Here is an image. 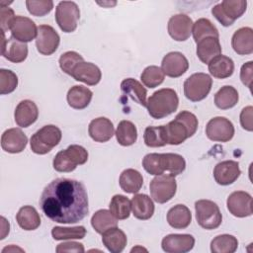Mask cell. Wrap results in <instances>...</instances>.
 Masks as SVG:
<instances>
[{
  "label": "cell",
  "mask_w": 253,
  "mask_h": 253,
  "mask_svg": "<svg viewBox=\"0 0 253 253\" xmlns=\"http://www.w3.org/2000/svg\"><path fill=\"white\" fill-rule=\"evenodd\" d=\"M246 7L245 0H224L211 8V14L223 27H228L245 13Z\"/></svg>",
  "instance_id": "obj_6"
},
{
  "label": "cell",
  "mask_w": 253,
  "mask_h": 253,
  "mask_svg": "<svg viewBox=\"0 0 253 253\" xmlns=\"http://www.w3.org/2000/svg\"><path fill=\"white\" fill-rule=\"evenodd\" d=\"M162 165L164 171H168L171 175L177 176L184 172L186 168V161L180 154L162 153Z\"/></svg>",
  "instance_id": "obj_41"
},
{
  "label": "cell",
  "mask_w": 253,
  "mask_h": 253,
  "mask_svg": "<svg viewBox=\"0 0 253 253\" xmlns=\"http://www.w3.org/2000/svg\"><path fill=\"white\" fill-rule=\"evenodd\" d=\"M177 183L175 176L171 174H161L154 177L149 184L151 198L158 204L169 202L176 194Z\"/></svg>",
  "instance_id": "obj_9"
},
{
  "label": "cell",
  "mask_w": 253,
  "mask_h": 253,
  "mask_svg": "<svg viewBox=\"0 0 253 253\" xmlns=\"http://www.w3.org/2000/svg\"><path fill=\"white\" fill-rule=\"evenodd\" d=\"M39 117V110L35 102L31 100L21 101L14 113L16 124L21 127H28L33 125Z\"/></svg>",
  "instance_id": "obj_22"
},
{
  "label": "cell",
  "mask_w": 253,
  "mask_h": 253,
  "mask_svg": "<svg viewBox=\"0 0 253 253\" xmlns=\"http://www.w3.org/2000/svg\"><path fill=\"white\" fill-rule=\"evenodd\" d=\"M88 160V151L81 145L72 144L60 150L53 158V168L57 172H71L77 165H82Z\"/></svg>",
  "instance_id": "obj_4"
},
{
  "label": "cell",
  "mask_w": 253,
  "mask_h": 253,
  "mask_svg": "<svg viewBox=\"0 0 253 253\" xmlns=\"http://www.w3.org/2000/svg\"><path fill=\"white\" fill-rule=\"evenodd\" d=\"M120 187L127 194L137 193L143 184L142 175L135 169H126L122 172L119 179Z\"/></svg>",
  "instance_id": "obj_32"
},
{
  "label": "cell",
  "mask_w": 253,
  "mask_h": 253,
  "mask_svg": "<svg viewBox=\"0 0 253 253\" xmlns=\"http://www.w3.org/2000/svg\"><path fill=\"white\" fill-rule=\"evenodd\" d=\"M252 112H253L252 106H247V107L243 108L241 113H240V124H241V126L244 129L248 130V131H252L253 130Z\"/></svg>",
  "instance_id": "obj_51"
},
{
  "label": "cell",
  "mask_w": 253,
  "mask_h": 253,
  "mask_svg": "<svg viewBox=\"0 0 253 253\" xmlns=\"http://www.w3.org/2000/svg\"><path fill=\"white\" fill-rule=\"evenodd\" d=\"M110 211L117 219H126L130 214V201L124 195H115L109 205Z\"/></svg>",
  "instance_id": "obj_40"
},
{
  "label": "cell",
  "mask_w": 253,
  "mask_h": 253,
  "mask_svg": "<svg viewBox=\"0 0 253 253\" xmlns=\"http://www.w3.org/2000/svg\"><path fill=\"white\" fill-rule=\"evenodd\" d=\"M229 212L236 217H246L252 214V197L244 191L231 193L226 201Z\"/></svg>",
  "instance_id": "obj_13"
},
{
  "label": "cell",
  "mask_w": 253,
  "mask_h": 253,
  "mask_svg": "<svg viewBox=\"0 0 253 253\" xmlns=\"http://www.w3.org/2000/svg\"><path fill=\"white\" fill-rule=\"evenodd\" d=\"M188 59L179 51H171L167 53L161 62V69L163 73L172 78L182 76L188 70Z\"/></svg>",
  "instance_id": "obj_15"
},
{
  "label": "cell",
  "mask_w": 253,
  "mask_h": 253,
  "mask_svg": "<svg viewBox=\"0 0 253 253\" xmlns=\"http://www.w3.org/2000/svg\"><path fill=\"white\" fill-rule=\"evenodd\" d=\"M132 214L135 218L146 220L154 213V204L152 200L145 194H136L130 201Z\"/></svg>",
  "instance_id": "obj_26"
},
{
  "label": "cell",
  "mask_w": 253,
  "mask_h": 253,
  "mask_svg": "<svg viewBox=\"0 0 253 253\" xmlns=\"http://www.w3.org/2000/svg\"><path fill=\"white\" fill-rule=\"evenodd\" d=\"M210 73L218 79H224L230 77L234 71V62L233 60L225 55L219 54L209 63Z\"/></svg>",
  "instance_id": "obj_31"
},
{
  "label": "cell",
  "mask_w": 253,
  "mask_h": 253,
  "mask_svg": "<svg viewBox=\"0 0 253 253\" xmlns=\"http://www.w3.org/2000/svg\"><path fill=\"white\" fill-rule=\"evenodd\" d=\"M167 221L169 225L176 229L188 227L192 221V213L185 205H176L167 212Z\"/></svg>",
  "instance_id": "obj_30"
},
{
  "label": "cell",
  "mask_w": 253,
  "mask_h": 253,
  "mask_svg": "<svg viewBox=\"0 0 253 253\" xmlns=\"http://www.w3.org/2000/svg\"><path fill=\"white\" fill-rule=\"evenodd\" d=\"M212 85L211 77L203 72L194 73L184 82V95L192 102L204 100L211 92Z\"/></svg>",
  "instance_id": "obj_7"
},
{
  "label": "cell",
  "mask_w": 253,
  "mask_h": 253,
  "mask_svg": "<svg viewBox=\"0 0 253 253\" xmlns=\"http://www.w3.org/2000/svg\"><path fill=\"white\" fill-rule=\"evenodd\" d=\"M10 31L15 40L26 43L37 38L38 27L32 19L24 16H16L11 24Z\"/></svg>",
  "instance_id": "obj_14"
},
{
  "label": "cell",
  "mask_w": 253,
  "mask_h": 253,
  "mask_svg": "<svg viewBox=\"0 0 253 253\" xmlns=\"http://www.w3.org/2000/svg\"><path fill=\"white\" fill-rule=\"evenodd\" d=\"M231 45L239 55H247L253 52V30L250 27L238 29L232 36Z\"/></svg>",
  "instance_id": "obj_24"
},
{
  "label": "cell",
  "mask_w": 253,
  "mask_h": 253,
  "mask_svg": "<svg viewBox=\"0 0 253 253\" xmlns=\"http://www.w3.org/2000/svg\"><path fill=\"white\" fill-rule=\"evenodd\" d=\"M39 205L46 217L58 223H76L89 211L85 186L68 178H56L47 184Z\"/></svg>",
  "instance_id": "obj_1"
},
{
  "label": "cell",
  "mask_w": 253,
  "mask_h": 253,
  "mask_svg": "<svg viewBox=\"0 0 253 253\" xmlns=\"http://www.w3.org/2000/svg\"><path fill=\"white\" fill-rule=\"evenodd\" d=\"M239 164L233 160H225L217 163L213 169V178L221 186L232 184L240 176Z\"/></svg>",
  "instance_id": "obj_19"
},
{
  "label": "cell",
  "mask_w": 253,
  "mask_h": 253,
  "mask_svg": "<svg viewBox=\"0 0 253 253\" xmlns=\"http://www.w3.org/2000/svg\"><path fill=\"white\" fill-rule=\"evenodd\" d=\"M144 143L148 147H162L167 144L165 126H147L143 134Z\"/></svg>",
  "instance_id": "obj_39"
},
{
  "label": "cell",
  "mask_w": 253,
  "mask_h": 253,
  "mask_svg": "<svg viewBox=\"0 0 253 253\" xmlns=\"http://www.w3.org/2000/svg\"><path fill=\"white\" fill-rule=\"evenodd\" d=\"M82 61H84V58L78 52L66 51V52L62 53L59 57V66H60V69L64 73L71 76V73H72L74 67Z\"/></svg>",
  "instance_id": "obj_44"
},
{
  "label": "cell",
  "mask_w": 253,
  "mask_h": 253,
  "mask_svg": "<svg viewBox=\"0 0 253 253\" xmlns=\"http://www.w3.org/2000/svg\"><path fill=\"white\" fill-rule=\"evenodd\" d=\"M1 220H2V232H1V239H4L5 236L9 233V228H10V224L9 222L6 220V218L4 216H1Z\"/></svg>",
  "instance_id": "obj_52"
},
{
  "label": "cell",
  "mask_w": 253,
  "mask_h": 253,
  "mask_svg": "<svg viewBox=\"0 0 253 253\" xmlns=\"http://www.w3.org/2000/svg\"><path fill=\"white\" fill-rule=\"evenodd\" d=\"M121 90L125 97L130 98L135 103L146 107L147 91L137 80L133 78L124 79L121 83Z\"/></svg>",
  "instance_id": "obj_27"
},
{
  "label": "cell",
  "mask_w": 253,
  "mask_h": 253,
  "mask_svg": "<svg viewBox=\"0 0 253 253\" xmlns=\"http://www.w3.org/2000/svg\"><path fill=\"white\" fill-rule=\"evenodd\" d=\"M71 76L76 81L83 82L90 86H95L100 82L102 73L100 68L94 63L82 61L74 67Z\"/></svg>",
  "instance_id": "obj_21"
},
{
  "label": "cell",
  "mask_w": 253,
  "mask_h": 253,
  "mask_svg": "<svg viewBox=\"0 0 253 253\" xmlns=\"http://www.w3.org/2000/svg\"><path fill=\"white\" fill-rule=\"evenodd\" d=\"M61 136V130L56 126H43L31 136V149L36 154H46L60 142Z\"/></svg>",
  "instance_id": "obj_5"
},
{
  "label": "cell",
  "mask_w": 253,
  "mask_h": 253,
  "mask_svg": "<svg viewBox=\"0 0 253 253\" xmlns=\"http://www.w3.org/2000/svg\"><path fill=\"white\" fill-rule=\"evenodd\" d=\"M1 53L11 62H23L28 56V45L25 42L15 40L13 37L6 39L5 33L2 32Z\"/></svg>",
  "instance_id": "obj_17"
},
{
  "label": "cell",
  "mask_w": 253,
  "mask_h": 253,
  "mask_svg": "<svg viewBox=\"0 0 253 253\" xmlns=\"http://www.w3.org/2000/svg\"><path fill=\"white\" fill-rule=\"evenodd\" d=\"M60 37L57 32L48 25H40L36 38V46L42 55H50L57 49Z\"/></svg>",
  "instance_id": "obj_12"
},
{
  "label": "cell",
  "mask_w": 253,
  "mask_h": 253,
  "mask_svg": "<svg viewBox=\"0 0 253 253\" xmlns=\"http://www.w3.org/2000/svg\"><path fill=\"white\" fill-rule=\"evenodd\" d=\"M195 238L191 234H168L161 242L163 251L167 253H186L193 249Z\"/></svg>",
  "instance_id": "obj_18"
},
{
  "label": "cell",
  "mask_w": 253,
  "mask_h": 253,
  "mask_svg": "<svg viewBox=\"0 0 253 253\" xmlns=\"http://www.w3.org/2000/svg\"><path fill=\"white\" fill-rule=\"evenodd\" d=\"M26 6L29 13L33 16L42 17L52 10L53 2L50 0H27Z\"/></svg>",
  "instance_id": "obj_47"
},
{
  "label": "cell",
  "mask_w": 253,
  "mask_h": 253,
  "mask_svg": "<svg viewBox=\"0 0 253 253\" xmlns=\"http://www.w3.org/2000/svg\"><path fill=\"white\" fill-rule=\"evenodd\" d=\"M238 247V240L230 234H220L215 236L211 242L212 253H233Z\"/></svg>",
  "instance_id": "obj_38"
},
{
  "label": "cell",
  "mask_w": 253,
  "mask_h": 253,
  "mask_svg": "<svg viewBox=\"0 0 253 253\" xmlns=\"http://www.w3.org/2000/svg\"><path fill=\"white\" fill-rule=\"evenodd\" d=\"M0 21H1V32L5 33L6 31L10 30L11 24L13 20L15 19V14L14 11L8 7V6H2L0 5Z\"/></svg>",
  "instance_id": "obj_48"
},
{
  "label": "cell",
  "mask_w": 253,
  "mask_h": 253,
  "mask_svg": "<svg viewBox=\"0 0 253 253\" xmlns=\"http://www.w3.org/2000/svg\"><path fill=\"white\" fill-rule=\"evenodd\" d=\"M55 251L57 253L60 252H80L83 253L85 251L84 246L82 243L75 242V241H67V242H62L56 246Z\"/></svg>",
  "instance_id": "obj_50"
},
{
  "label": "cell",
  "mask_w": 253,
  "mask_h": 253,
  "mask_svg": "<svg viewBox=\"0 0 253 253\" xmlns=\"http://www.w3.org/2000/svg\"><path fill=\"white\" fill-rule=\"evenodd\" d=\"M239 100L237 90L232 86L221 87L214 95V104L220 110L233 108Z\"/></svg>",
  "instance_id": "obj_35"
},
{
  "label": "cell",
  "mask_w": 253,
  "mask_h": 253,
  "mask_svg": "<svg viewBox=\"0 0 253 253\" xmlns=\"http://www.w3.org/2000/svg\"><path fill=\"white\" fill-rule=\"evenodd\" d=\"M18 86L17 75L8 69H0V94L12 93Z\"/></svg>",
  "instance_id": "obj_45"
},
{
  "label": "cell",
  "mask_w": 253,
  "mask_h": 253,
  "mask_svg": "<svg viewBox=\"0 0 253 253\" xmlns=\"http://www.w3.org/2000/svg\"><path fill=\"white\" fill-rule=\"evenodd\" d=\"M206 134L212 141L227 142L234 135L233 124L224 117H215L209 121L206 126Z\"/></svg>",
  "instance_id": "obj_11"
},
{
  "label": "cell",
  "mask_w": 253,
  "mask_h": 253,
  "mask_svg": "<svg viewBox=\"0 0 253 253\" xmlns=\"http://www.w3.org/2000/svg\"><path fill=\"white\" fill-rule=\"evenodd\" d=\"M80 19V10L73 1H60L55 8V21L64 33H72L76 30Z\"/></svg>",
  "instance_id": "obj_10"
},
{
  "label": "cell",
  "mask_w": 253,
  "mask_h": 253,
  "mask_svg": "<svg viewBox=\"0 0 253 253\" xmlns=\"http://www.w3.org/2000/svg\"><path fill=\"white\" fill-rule=\"evenodd\" d=\"M252 78H253V62L248 61L241 66L240 79L242 83L245 86H247L250 90L252 87Z\"/></svg>",
  "instance_id": "obj_49"
},
{
  "label": "cell",
  "mask_w": 253,
  "mask_h": 253,
  "mask_svg": "<svg viewBox=\"0 0 253 253\" xmlns=\"http://www.w3.org/2000/svg\"><path fill=\"white\" fill-rule=\"evenodd\" d=\"M142 166L150 175L157 176L164 173L161 164V153L146 154L142 159Z\"/></svg>",
  "instance_id": "obj_46"
},
{
  "label": "cell",
  "mask_w": 253,
  "mask_h": 253,
  "mask_svg": "<svg viewBox=\"0 0 253 253\" xmlns=\"http://www.w3.org/2000/svg\"><path fill=\"white\" fill-rule=\"evenodd\" d=\"M93 92L82 85H75L71 87L67 92V103L68 105L76 110L85 109L91 102Z\"/></svg>",
  "instance_id": "obj_29"
},
{
  "label": "cell",
  "mask_w": 253,
  "mask_h": 253,
  "mask_svg": "<svg viewBox=\"0 0 253 253\" xmlns=\"http://www.w3.org/2000/svg\"><path fill=\"white\" fill-rule=\"evenodd\" d=\"M88 132L93 140L97 142H106L112 138L115 131L113 123L109 119L99 117L90 122Z\"/></svg>",
  "instance_id": "obj_23"
},
{
  "label": "cell",
  "mask_w": 253,
  "mask_h": 253,
  "mask_svg": "<svg viewBox=\"0 0 253 253\" xmlns=\"http://www.w3.org/2000/svg\"><path fill=\"white\" fill-rule=\"evenodd\" d=\"M126 235L119 227H112L102 234V242L112 253H121L126 245Z\"/></svg>",
  "instance_id": "obj_28"
},
{
  "label": "cell",
  "mask_w": 253,
  "mask_h": 253,
  "mask_svg": "<svg viewBox=\"0 0 253 253\" xmlns=\"http://www.w3.org/2000/svg\"><path fill=\"white\" fill-rule=\"evenodd\" d=\"M165 78L162 69L156 65L147 66L141 73V82L148 88H155L159 86Z\"/></svg>",
  "instance_id": "obj_43"
},
{
  "label": "cell",
  "mask_w": 253,
  "mask_h": 253,
  "mask_svg": "<svg viewBox=\"0 0 253 253\" xmlns=\"http://www.w3.org/2000/svg\"><path fill=\"white\" fill-rule=\"evenodd\" d=\"M118 142L123 146H130L137 139V130L135 126L129 121H121L116 129Z\"/></svg>",
  "instance_id": "obj_36"
},
{
  "label": "cell",
  "mask_w": 253,
  "mask_h": 253,
  "mask_svg": "<svg viewBox=\"0 0 253 253\" xmlns=\"http://www.w3.org/2000/svg\"><path fill=\"white\" fill-rule=\"evenodd\" d=\"M51 235L54 240L82 239L86 235V229L82 225L74 226V227L54 226L51 229Z\"/></svg>",
  "instance_id": "obj_42"
},
{
  "label": "cell",
  "mask_w": 253,
  "mask_h": 253,
  "mask_svg": "<svg viewBox=\"0 0 253 253\" xmlns=\"http://www.w3.org/2000/svg\"><path fill=\"white\" fill-rule=\"evenodd\" d=\"M16 220L24 230H35L41 225V217L32 206L22 207L16 214Z\"/></svg>",
  "instance_id": "obj_33"
},
{
  "label": "cell",
  "mask_w": 253,
  "mask_h": 253,
  "mask_svg": "<svg viewBox=\"0 0 253 253\" xmlns=\"http://www.w3.org/2000/svg\"><path fill=\"white\" fill-rule=\"evenodd\" d=\"M196 218L199 225L205 229H215L222 221L218 206L210 200H199L195 203Z\"/></svg>",
  "instance_id": "obj_8"
},
{
  "label": "cell",
  "mask_w": 253,
  "mask_h": 253,
  "mask_svg": "<svg viewBox=\"0 0 253 253\" xmlns=\"http://www.w3.org/2000/svg\"><path fill=\"white\" fill-rule=\"evenodd\" d=\"M179 105V98L175 90L162 88L155 91L147 100L146 108L153 119H163L174 113Z\"/></svg>",
  "instance_id": "obj_3"
},
{
  "label": "cell",
  "mask_w": 253,
  "mask_h": 253,
  "mask_svg": "<svg viewBox=\"0 0 253 253\" xmlns=\"http://www.w3.org/2000/svg\"><path fill=\"white\" fill-rule=\"evenodd\" d=\"M28 142L27 135L17 127L5 130L1 136V146L8 153L22 152Z\"/></svg>",
  "instance_id": "obj_20"
},
{
  "label": "cell",
  "mask_w": 253,
  "mask_h": 253,
  "mask_svg": "<svg viewBox=\"0 0 253 253\" xmlns=\"http://www.w3.org/2000/svg\"><path fill=\"white\" fill-rule=\"evenodd\" d=\"M197 128V117L189 111H182L173 121L165 126L167 143L171 145H179L187 138L193 136L196 133Z\"/></svg>",
  "instance_id": "obj_2"
},
{
  "label": "cell",
  "mask_w": 253,
  "mask_h": 253,
  "mask_svg": "<svg viewBox=\"0 0 253 253\" xmlns=\"http://www.w3.org/2000/svg\"><path fill=\"white\" fill-rule=\"evenodd\" d=\"M219 54H221V45L217 38L208 37L197 42V55L203 63L208 64Z\"/></svg>",
  "instance_id": "obj_25"
},
{
  "label": "cell",
  "mask_w": 253,
  "mask_h": 253,
  "mask_svg": "<svg viewBox=\"0 0 253 253\" xmlns=\"http://www.w3.org/2000/svg\"><path fill=\"white\" fill-rule=\"evenodd\" d=\"M192 33L196 42H199L201 40L208 37H213L217 39L219 37L218 30L216 29V27L209 19L206 18L198 19L193 24Z\"/></svg>",
  "instance_id": "obj_37"
},
{
  "label": "cell",
  "mask_w": 253,
  "mask_h": 253,
  "mask_svg": "<svg viewBox=\"0 0 253 253\" xmlns=\"http://www.w3.org/2000/svg\"><path fill=\"white\" fill-rule=\"evenodd\" d=\"M193 24L192 19L185 14L174 15L168 21V33L173 40L184 42L190 38Z\"/></svg>",
  "instance_id": "obj_16"
},
{
  "label": "cell",
  "mask_w": 253,
  "mask_h": 253,
  "mask_svg": "<svg viewBox=\"0 0 253 253\" xmlns=\"http://www.w3.org/2000/svg\"><path fill=\"white\" fill-rule=\"evenodd\" d=\"M91 225L97 233L103 234L106 230L118 226V221L110 211L99 210L92 215Z\"/></svg>",
  "instance_id": "obj_34"
}]
</instances>
